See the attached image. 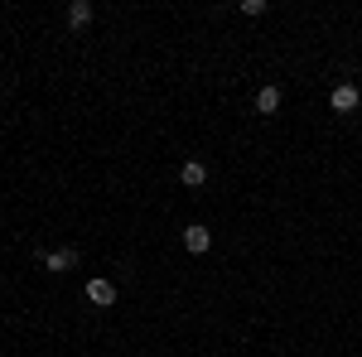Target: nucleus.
<instances>
[{"mask_svg":"<svg viewBox=\"0 0 362 357\" xmlns=\"http://www.w3.org/2000/svg\"><path fill=\"white\" fill-rule=\"evenodd\" d=\"M87 304L112 309V304H116V285H112V280H87Z\"/></svg>","mask_w":362,"mask_h":357,"instance_id":"nucleus-1","label":"nucleus"},{"mask_svg":"<svg viewBox=\"0 0 362 357\" xmlns=\"http://www.w3.org/2000/svg\"><path fill=\"white\" fill-rule=\"evenodd\" d=\"M329 102H334V111H343V116H348V111H358V102H362V92L353 83H338L334 87V97H329Z\"/></svg>","mask_w":362,"mask_h":357,"instance_id":"nucleus-2","label":"nucleus"},{"mask_svg":"<svg viewBox=\"0 0 362 357\" xmlns=\"http://www.w3.org/2000/svg\"><path fill=\"white\" fill-rule=\"evenodd\" d=\"M73 266H78V251H73V247H58V251H49V256H44V271H54V275L73 271Z\"/></svg>","mask_w":362,"mask_h":357,"instance_id":"nucleus-3","label":"nucleus"},{"mask_svg":"<svg viewBox=\"0 0 362 357\" xmlns=\"http://www.w3.org/2000/svg\"><path fill=\"white\" fill-rule=\"evenodd\" d=\"M184 247L194 251V256H203V251L213 247V232H208L203 222H194V227H184Z\"/></svg>","mask_w":362,"mask_h":357,"instance_id":"nucleus-4","label":"nucleus"},{"mask_svg":"<svg viewBox=\"0 0 362 357\" xmlns=\"http://www.w3.org/2000/svg\"><path fill=\"white\" fill-rule=\"evenodd\" d=\"M179 179H184L189 189H203V184H208V165H203V160H184V169H179Z\"/></svg>","mask_w":362,"mask_h":357,"instance_id":"nucleus-5","label":"nucleus"},{"mask_svg":"<svg viewBox=\"0 0 362 357\" xmlns=\"http://www.w3.org/2000/svg\"><path fill=\"white\" fill-rule=\"evenodd\" d=\"M256 111H261V116H276L280 111V87H261V92H256Z\"/></svg>","mask_w":362,"mask_h":357,"instance_id":"nucleus-6","label":"nucleus"},{"mask_svg":"<svg viewBox=\"0 0 362 357\" xmlns=\"http://www.w3.org/2000/svg\"><path fill=\"white\" fill-rule=\"evenodd\" d=\"M68 25H73V29L92 25V5H87V0H73V5H68Z\"/></svg>","mask_w":362,"mask_h":357,"instance_id":"nucleus-7","label":"nucleus"},{"mask_svg":"<svg viewBox=\"0 0 362 357\" xmlns=\"http://www.w3.org/2000/svg\"><path fill=\"white\" fill-rule=\"evenodd\" d=\"M242 15H251V20L266 15V0H242Z\"/></svg>","mask_w":362,"mask_h":357,"instance_id":"nucleus-8","label":"nucleus"}]
</instances>
